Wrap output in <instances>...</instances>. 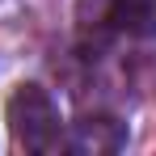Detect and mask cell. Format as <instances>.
Listing matches in <instances>:
<instances>
[{
  "label": "cell",
  "mask_w": 156,
  "mask_h": 156,
  "mask_svg": "<svg viewBox=\"0 0 156 156\" xmlns=\"http://www.w3.org/2000/svg\"><path fill=\"white\" fill-rule=\"evenodd\" d=\"M9 131H13V144L26 148V152H55L63 148V114L55 97L42 84H17V93L9 97Z\"/></svg>",
  "instance_id": "6da1fadb"
},
{
  "label": "cell",
  "mask_w": 156,
  "mask_h": 156,
  "mask_svg": "<svg viewBox=\"0 0 156 156\" xmlns=\"http://www.w3.org/2000/svg\"><path fill=\"white\" fill-rule=\"evenodd\" d=\"M122 144H127V131L114 118H84L68 139L72 152H118Z\"/></svg>",
  "instance_id": "7a4b0ae2"
},
{
  "label": "cell",
  "mask_w": 156,
  "mask_h": 156,
  "mask_svg": "<svg viewBox=\"0 0 156 156\" xmlns=\"http://www.w3.org/2000/svg\"><path fill=\"white\" fill-rule=\"evenodd\" d=\"M110 21L131 38H156V0H114Z\"/></svg>",
  "instance_id": "3957f363"
}]
</instances>
